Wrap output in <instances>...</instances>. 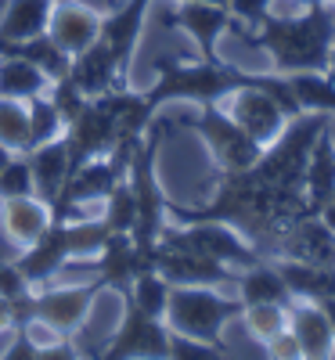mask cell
<instances>
[{
    "label": "cell",
    "instance_id": "1",
    "mask_svg": "<svg viewBox=\"0 0 335 360\" xmlns=\"http://www.w3.org/2000/svg\"><path fill=\"white\" fill-rule=\"evenodd\" d=\"M246 86H263L270 90V98L285 108V115H299L296 90L289 76L278 72H246L224 58H198V62H180V58H159L156 62V83L144 94V105L151 112H159L166 101H195V105H220L224 98L238 94Z\"/></svg>",
    "mask_w": 335,
    "mask_h": 360
},
{
    "label": "cell",
    "instance_id": "2",
    "mask_svg": "<svg viewBox=\"0 0 335 360\" xmlns=\"http://www.w3.org/2000/svg\"><path fill=\"white\" fill-rule=\"evenodd\" d=\"M234 33L256 51H267L270 72H324L335 47V8L328 0L303 4V15H267L260 25L246 29L234 22Z\"/></svg>",
    "mask_w": 335,
    "mask_h": 360
},
{
    "label": "cell",
    "instance_id": "3",
    "mask_svg": "<svg viewBox=\"0 0 335 360\" xmlns=\"http://www.w3.org/2000/svg\"><path fill=\"white\" fill-rule=\"evenodd\" d=\"M108 238L105 220H51V227L37 238L33 245H25L22 256L15 259L18 270L25 274V281L40 288L44 281L54 278V270H62L69 259L76 256H98Z\"/></svg>",
    "mask_w": 335,
    "mask_h": 360
},
{
    "label": "cell",
    "instance_id": "4",
    "mask_svg": "<svg viewBox=\"0 0 335 360\" xmlns=\"http://www.w3.org/2000/svg\"><path fill=\"white\" fill-rule=\"evenodd\" d=\"M166 137V127L151 123L141 137V144L134 148V159H130V169H127V184L134 191V205H137V220H134V245L137 252L151 263V252L159 245V234L166 227V195H163V184H159V173H156V159H159V144Z\"/></svg>",
    "mask_w": 335,
    "mask_h": 360
},
{
    "label": "cell",
    "instance_id": "5",
    "mask_svg": "<svg viewBox=\"0 0 335 360\" xmlns=\"http://www.w3.org/2000/svg\"><path fill=\"white\" fill-rule=\"evenodd\" d=\"M241 307L246 303L238 295H220L217 285H173L163 321L177 335L224 346V328L227 321L241 317Z\"/></svg>",
    "mask_w": 335,
    "mask_h": 360
},
{
    "label": "cell",
    "instance_id": "6",
    "mask_svg": "<svg viewBox=\"0 0 335 360\" xmlns=\"http://www.w3.org/2000/svg\"><path fill=\"white\" fill-rule=\"evenodd\" d=\"M159 245H166V249L202 252V256H209V259H220V263L238 266V270L263 259V252L249 242L246 234H238L231 224H220V220H195V224L163 227Z\"/></svg>",
    "mask_w": 335,
    "mask_h": 360
},
{
    "label": "cell",
    "instance_id": "7",
    "mask_svg": "<svg viewBox=\"0 0 335 360\" xmlns=\"http://www.w3.org/2000/svg\"><path fill=\"white\" fill-rule=\"evenodd\" d=\"M188 127L206 141V148L213 152V162L220 166V173L253 169L263 155V144L253 141L234 123V115L224 112L220 105H198V115L188 119Z\"/></svg>",
    "mask_w": 335,
    "mask_h": 360
},
{
    "label": "cell",
    "instance_id": "8",
    "mask_svg": "<svg viewBox=\"0 0 335 360\" xmlns=\"http://www.w3.org/2000/svg\"><path fill=\"white\" fill-rule=\"evenodd\" d=\"M166 353H170V328H166V321L144 314L123 292V321H119L115 335L105 342V349L98 356L127 360V356H166Z\"/></svg>",
    "mask_w": 335,
    "mask_h": 360
},
{
    "label": "cell",
    "instance_id": "9",
    "mask_svg": "<svg viewBox=\"0 0 335 360\" xmlns=\"http://www.w3.org/2000/svg\"><path fill=\"white\" fill-rule=\"evenodd\" d=\"M98 292H101L98 281L76 285V288H44V292H33V324L47 328V332L58 335V339H69L76 328L83 324V317L90 314Z\"/></svg>",
    "mask_w": 335,
    "mask_h": 360
},
{
    "label": "cell",
    "instance_id": "10",
    "mask_svg": "<svg viewBox=\"0 0 335 360\" xmlns=\"http://www.w3.org/2000/svg\"><path fill=\"white\" fill-rule=\"evenodd\" d=\"M62 137H65V148H69V166L76 169V166L98 159V155H108L119 141V127H115L112 112L98 98H90L83 105V112L65 127Z\"/></svg>",
    "mask_w": 335,
    "mask_h": 360
},
{
    "label": "cell",
    "instance_id": "11",
    "mask_svg": "<svg viewBox=\"0 0 335 360\" xmlns=\"http://www.w3.org/2000/svg\"><path fill=\"white\" fill-rule=\"evenodd\" d=\"M163 22L184 29L198 47V58H220L217 44L227 29H234V15L224 4H206V0H180V8H173Z\"/></svg>",
    "mask_w": 335,
    "mask_h": 360
},
{
    "label": "cell",
    "instance_id": "12",
    "mask_svg": "<svg viewBox=\"0 0 335 360\" xmlns=\"http://www.w3.org/2000/svg\"><path fill=\"white\" fill-rule=\"evenodd\" d=\"M151 266H156L170 285H227V281H238V266H227L220 259H209V256L188 252V249L156 245Z\"/></svg>",
    "mask_w": 335,
    "mask_h": 360
},
{
    "label": "cell",
    "instance_id": "13",
    "mask_svg": "<svg viewBox=\"0 0 335 360\" xmlns=\"http://www.w3.org/2000/svg\"><path fill=\"white\" fill-rule=\"evenodd\" d=\"M274 256L314 263V266H335V231L317 213H307V217H299L285 227Z\"/></svg>",
    "mask_w": 335,
    "mask_h": 360
},
{
    "label": "cell",
    "instance_id": "14",
    "mask_svg": "<svg viewBox=\"0 0 335 360\" xmlns=\"http://www.w3.org/2000/svg\"><path fill=\"white\" fill-rule=\"evenodd\" d=\"M231 115H234V123L253 141H260L263 148L289 123L285 108L274 101L270 90H263V86H246V90H238V94H231Z\"/></svg>",
    "mask_w": 335,
    "mask_h": 360
},
{
    "label": "cell",
    "instance_id": "15",
    "mask_svg": "<svg viewBox=\"0 0 335 360\" xmlns=\"http://www.w3.org/2000/svg\"><path fill=\"white\" fill-rule=\"evenodd\" d=\"M144 266H151V263L137 252L134 238L123 234V231H108L105 245H101V252H98V259H94V270H98L94 281H98L101 288H115L119 295H123V292L134 285L137 270H144Z\"/></svg>",
    "mask_w": 335,
    "mask_h": 360
},
{
    "label": "cell",
    "instance_id": "16",
    "mask_svg": "<svg viewBox=\"0 0 335 360\" xmlns=\"http://www.w3.org/2000/svg\"><path fill=\"white\" fill-rule=\"evenodd\" d=\"M47 33L65 54H80L98 40L101 15L87 4H76V0H58L51 11V22H47Z\"/></svg>",
    "mask_w": 335,
    "mask_h": 360
},
{
    "label": "cell",
    "instance_id": "17",
    "mask_svg": "<svg viewBox=\"0 0 335 360\" xmlns=\"http://www.w3.org/2000/svg\"><path fill=\"white\" fill-rule=\"evenodd\" d=\"M148 8H151V0H127V4L115 8L112 15H101L98 40L115 54V62H119V69H123V72H127L130 58H134V51L141 44V29H144Z\"/></svg>",
    "mask_w": 335,
    "mask_h": 360
},
{
    "label": "cell",
    "instance_id": "18",
    "mask_svg": "<svg viewBox=\"0 0 335 360\" xmlns=\"http://www.w3.org/2000/svg\"><path fill=\"white\" fill-rule=\"evenodd\" d=\"M289 332L299 342V353L307 360H324L335 356V332L328 314L314 303V299H292L289 303Z\"/></svg>",
    "mask_w": 335,
    "mask_h": 360
},
{
    "label": "cell",
    "instance_id": "19",
    "mask_svg": "<svg viewBox=\"0 0 335 360\" xmlns=\"http://www.w3.org/2000/svg\"><path fill=\"white\" fill-rule=\"evenodd\" d=\"M51 227V205L40 195H15L0 198V231L8 234V242L25 249Z\"/></svg>",
    "mask_w": 335,
    "mask_h": 360
},
{
    "label": "cell",
    "instance_id": "20",
    "mask_svg": "<svg viewBox=\"0 0 335 360\" xmlns=\"http://www.w3.org/2000/svg\"><path fill=\"white\" fill-rule=\"evenodd\" d=\"M69 79H72V83L83 90L87 98H98V94H105L108 86H127V72L119 69L115 54H112V51H108L101 40H94L87 51L72 54Z\"/></svg>",
    "mask_w": 335,
    "mask_h": 360
},
{
    "label": "cell",
    "instance_id": "21",
    "mask_svg": "<svg viewBox=\"0 0 335 360\" xmlns=\"http://www.w3.org/2000/svg\"><path fill=\"white\" fill-rule=\"evenodd\" d=\"M29 159V169H33V184H37V195L51 205L58 195H62L65 180L72 173L69 166V148H65V137H54L40 148H29V152H22Z\"/></svg>",
    "mask_w": 335,
    "mask_h": 360
},
{
    "label": "cell",
    "instance_id": "22",
    "mask_svg": "<svg viewBox=\"0 0 335 360\" xmlns=\"http://www.w3.org/2000/svg\"><path fill=\"white\" fill-rule=\"evenodd\" d=\"M303 195H307L310 213H321L324 202L335 195V141H331V127H324L321 137L310 148L307 169H303Z\"/></svg>",
    "mask_w": 335,
    "mask_h": 360
},
{
    "label": "cell",
    "instance_id": "23",
    "mask_svg": "<svg viewBox=\"0 0 335 360\" xmlns=\"http://www.w3.org/2000/svg\"><path fill=\"white\" fill-rule=\"evenodd\" d=\"M238 299L241 303H282V307H289L292 303V288L285 285V278H282V270H278V263L274 259H260V263H249V266H241L238 270Z\"/></svg>",
    "mask_w": 335,
    "mask_h": 360
},
{
    "label": "cell",
    "instance_id": "24",
    "mask_svg": "<svg viewBox=\"0 0 335 360\" xmlns=\"http://www.w3.org/2000/svg\"><path fill=\"white\" fill-rule=\"evenodd\" d=\"M0 58H22V62H33L51 83L69 76L72 65V54H65L51 40V33L40 37H25V40H0Z\"/></svg>",
    "mask_w": 335,
    "mask_h": 360
},
{
    "label": "cell",
    "instance_id": "25",
    "mask_svg": "<svg viewBox=\"0 0 335 360\" xmlns=\"http://www.w3.org/2000/svg\"><path fill=\"white\" fill-rule=\"evenodd\" d=\"M58 0H4L0 18V40H25L47 33V22Z\"/></svg>",
    "mask_w": 335,
    "mask_h": 360
},
{
    "label": "cell",
    "instance_id": "26",
    "mask_svg": "<svg viewBox=\"0 0 335 360\" xmlns=\"http://www.w3.org/2000/svg\"><path fill=\"white\" fill-rule=\"evenodd\" d=\"M51 86V79L22 58H0V98H18L29 101L33 94H44Z\"/></svg>",
    "mask_w": 335,
    "mask_h": 360
},
{
    "label": "cell",
    "instance_id": "27",
    "mask_svg": "<svg viewBox=\"0 0 335 360\" xmlns=\"http://www.w3.org/2000/svg\"><path fill=\"white\" fill-rule=\"evenodd\" d=\"M170 292H173V285L159 274L156 266H144V270H137V278H134V285L127 288V295L134 299V303L144 310V314H151V317H166V307H170Z\"/></svg>",
    "mask_w": 335,
    "mask_h": 360
},
{
    "label": "cell",
    "instance_id": "28",
    "mask_svg": "<svg viewBox=\"0 0 335 360\" xmlns=\"http://www.w3.org/2000/svg\"><path fill=\"white\" fill-rule=\"evenodd\" d=\"M25 108H29V144H25V152H29V148H40V144H47V141H54V137L65 134V119L58 115L54 101L47 98V90H44V94H33V98H29Z\"/></svg>",
    "mask_w": 335,
    "mask_h": 360
},
{
    "label": "cell",
    "instance_id": "29",
    "mask_svg": "<svg viewBox=\"0 0 335 360\" xmlns=\"http://www.w3.org/2000/svg\"><path fill=\"white\" fill-rule=\"evenodd\" d=\"M292 90H296V101L303 112H328L335 115V83L321 72H296L289 76Z\"/></svg>",
    "mask_w": 335,
    "mask_h": 360
},
{
    "label": "cell",
    "instance_id": "30",
    "mask_svg": "<svg viewBox=\"0 0 335 360\" xmlns=\"http://www.w3.org/2000/svg\"><path fill=\"white\" fill-rule=\"evenodd\" d=\"M241 321H246L249 335L256 342H270L274 335H282L289 328V307H282V303H249V307H241Z\"/></svg>",
    "mask_w": 335,
    "mask_h": 360
},
{
    "label": "cell",
    "instance_id": "31",
    "mask_svg": "<svg viewBox=\"0 0 335 360\" xmlns=\"http://www.w3.org/2000/svg\"><path fill=\"white\" fill-rule=\"evenodd\" d=\"M0 144L11 152H25L29 144V108L18 98H0Z\"/></svg>",
    "mask_w": 335,
    "mask_h": 360
},
{
    "label": "cell",
    "instance_id": "32",
    "mask_svg": "<svg viewBox=\"0 0 335 360\" xmlns=\"http://www.w3.org/2000/svg\"><path fill=\"white\" fill-rule=\"evenodd\" d=\"M101 220H105V227H108V231H123V234H130V231H134L137 205H134V191H130V184H127V176L119 180V184H115L112 191H108Z\"/></svg>",
    "mask_w": 335,
    "mask_h": 360
},
{
    "label": "cell",
    "instance_id": "33",
    "mask_svg": "<svg viewBox=\"0 0 335 360\" xmlns=\"http://www.w3.org/2000/svg\"><path fill=\"white\" fill-rule=\"evenodd\" d=\"M15 195H37L33 169H29V159L22 152H15L0 166V198H15Z\"/></svg>",
    "mask_w": 335,
    "mask_h": 360
},
{
    "label": "cell",
    "instance_id": "34",
    "mask_svg": "<svg viewBox=\"0 0 335 360\" xmlns=\"http://www.w3.org/2000/svg\"><path fill=\"white\" fill-rule=\"evenodd\" d=\"M47 98L54 101V108H58V115H62L65 119V127L72 123V119L83 112V105L90 101L87 94H83V90L69 79V76H62V79H54L51 86H47Z\"/></svg>",
    "mask_w": 335,
    "mask_h": 360
},
{
    "label": "cell",
    "instance_id": "35",
    "mask_svg": "<svg viewBox=\"0 0 335 360\" xmlns=\"http://www.w3.org/2000/svg\"><path fill=\"white\" fill-rule=\"evenodd\" d=\"M170 360H220L227 356V346H213V342H198L188 335H177L170 332Z\"/></svg>",
    "mask_w": 335,
    "mask_h": 360
},
{
    "label": "cell",
    "instance_id": "36",
    "mask_svg": "<svg viewBox=\"0 0 335 360\" xmlns=\"http://www.w3.org/2000/svg\"><path fill=\"white\" fill-rule=\"evenodd\" d=\"M270 4H274V0H227V11L234 15L238 25L253 29V25H260L270 15Z\"/></svg>",
    "mask_w": 335,
    "mask_h": 360
},
{
    "label": "cell",
    "instance_id": "37",
    "mask_svg": "<svg viewBox=\"0 0 335 360\" xmlns=\"http://www.w3.org/2000/svg\"><path fill=\"white\" fill-rule=\"evenodd\" d=\"M25 292H33V285L25 281V274L18 270V263H0V295L18 299Z\"/></svg>",
    "mask_w": 335,
    "mask_h": 360
},
{
    "label": "cell",
    "instance_id": "38",
    "mask_svg": "<svg viewBox=\"0 0 335 360\" xmlns=\"http://www.w3.org/2000/svg\"><path fill=\"white\" fill-rule=\"evenodd\" d=\"M263 349H267V356H274V360H296V356H303V353H299V342H296V335L289 332V328H285L282 335H274L270 342H263Z\"/></svg>",
    "mask_w": 335,
    "mask_h": 360
},
{
    "label": "cell",
    "instance_id": "39",
    "mask_svg": "<svg viewBox=\"0 0 335 360\" xmlns=\"http://www.w3.org/2000/svg\"><path fill=\"white\" fill-rule=\"evenodd\" d=\"M11 346L0 353V356H8V360H37V342L29 339V328H15L11 332Z\"/></svg>",
    "mask_w": 335,
    "mask_h": 360
},
{
    "label": "cell",
    "instance_id": "40",
    "mask_svg": "<svg viewBox=\"0 0 335 360\" xmlns=\"http://www.w3.org/2000/svg\"><path fill=\"white\" fill-rule=\"evenodd\" d=\"M0 332H11V299L0 295Z\"/></svg>",
    "mask_w": 335,
    "mask_h": 360
},
{
    "label": "cell",
    "instance_id": "41",
    "mask_svg": "<svg viewBox=\"0 0 335 360\" xmlns=\"http://www.w3.org/2000/svg\"><path fill=\"white\" fill-rule=\"evenodd\" d=\"M317 307L328 314V321H331V332H335V295H321V299H317Z\"/></svg>",
    "mask_w": 335,
    "mask_h": 360
},
{
    "label": "cell",
    "instance_id": "42",
    "mask_svg": "<svg viewBox=\"0 0 335 360\" xmlns=\"http://www.w3.org/2000/svg\"><path fill=\"white\" fill-rule=\"evenodd\" d=\"M317 217H321V220H324V224H328V227L335 231V195H331V198L324 202V209H321V213H317Z\"/></svg>",
    "mask_w": 335,
    "mask_h": 360
},
{
    "label": "cell",
    "instance_id": "43",
    "mask_svg": "<svg viewBox=\"0 0 335 360\" xmlns=\"http://www.w3.org/2000/svg\"><path fill=\"white\" fill-rule=\"evenodd\" d=\"M324 72H328V79L335 83V47H331V58H328V69H324Z\"/></svg>",
    "mask_w": 335,
    "mask_h": 360
}]
</instances>
